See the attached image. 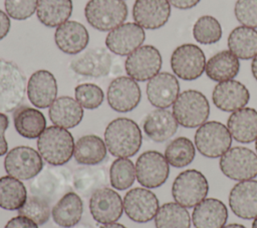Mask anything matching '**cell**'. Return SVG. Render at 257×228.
Returning a JSON list of instances; mask_svg holds the SVG:
<instances>
[{"instance_id":"cell-22","label":"cell","mask_w":257,"mask_h":228,"mask_svg":"<svg viewBox=\"0 0 257 228\" xmlns=\"http://www.w3.org/2000/svg\"><path fill=\"white\" fill-rule=\"evenodd\" d=\"M28 99L36 108L49 107L57 96V83L54 75L48 70L35 71L27 82Z\"/></svg>"},{"instance_id":"cell-16","label":"cell","mask_w":257,"mask_h":228,"mask_svg":"<svg viewBox=\"0 0 257 228\" xmlns=\"http://www.w3.org/2000/svg\"><path fill=\"white\" fill-rule=\"evenodd\" d=\"M145 38L144 28L136 22L122 23L108 32L105 38V46L113 54L127 56L143 45Z\"/></svg>"},{"instance_id":"cell-18","label":"cell","mask_w":257,"mask_h":228,"mask_svg":"<svg viewBox=\"0 0 257 228\" xmlns=\"http://www.w3.org/2000/svg\"><path fill=\"white\" fill-rule=\"evenodd\" d=\"M212 100L219 110L232 113L246 107L250 100V92L240 81L227 80L219 82L214 87Z\"/></svg>"},{"instance_id":"cell-15","label":"cell","mask_w":257,"mask_h":228,"mask_svg":"<svg viewBox=\"0 0 257 228\" xmlns=\"http://www.w3.org/2000/svg\"><path fill=\"white\" fill-rule=\"evenodd\" d=\"M89 211L92 218L100 224L116 222L123 212L122 199L111 188H98L90 195Z\"/></svg>"},{"instance_id":"cell-47","label":"cell","mask_w":257,"mask_h":228,"mask_svg":"<svg viewBox=\"0 0 257 228\" xmlns=\"http://www.w3.org/2000/svg\"><path fill=\"white\" fill-rule=\"evenodd\" d=\"M11 22L6 12L0 10V40L4 39L10 31Z\"/></svg>"},{"instance_id":"cell-39","label":"cell","mask_w":257,"mask_h":228,"mask_svg":"<svg viewBox=\"0 0 257 228\" xmlns=\"http://www.w3.org/2000/svg\"><path fill=\"white\" fill-rule=\"evenodd\" d=\"M136 177V166L128 158H117L109 167V182L116 190H126L133 186Z\"/></svg>"},{"instance_id":"cell-21","label":"cell","mask_w":257,"mask_h":228,"mask_svg":"<svg viewBox=\"0 0 257 228\" xmlns=\"http://www.w3.org/2000/svg\"><path fill=\"white\" fill-rule=\"evenodd\" d=\"M229 206L239 218L250 220L257 217V180L239 181L229 193Z\"/></svg>"},{"instance_id":"cell-8","label":"cell","mask_w":257,"mask_h":228,"mask_svg":"<svg viewBox=\"0 0 257 228\" xmlns=\"http://www.w3.org/2000/svg\"><path fill=\"white\" fill-rule=\"evenodd\" d=\"M221 172L231 180L244 181L257 177V154L243 146L225 152L219 161Z\"/></svg>"},{"instance_id":"cell-40","label":"cell","mask_w":257,"mask_h":228,"mask_svg":"<svg viewBox=\"0 0 257 228\" xmlns=\"http://www.w3.org/2000/svg\"><path fill=\"white\" fill-rule=\"evenodd\" d=\"M194 39L203 45L217 43L222 37V27L217 18L211 15H203L194 23L192 29Z\"/></svg>"},{"instance_id":"cell-42","label":"cell","mask_w":257,"mask_h":228,"mask_svg":"<svg viewBox=\"0 0 257 228\" xmlns=\"http://www.w3.org/2000/svg\"><path fill=\"white\" fill-rule=\"evenodd\" d=\"M74 97L82 108L92 110L101 105L104 94L99 86L93 83H83L75 87Z\"/></svg>"},{"instance_id":"cell-19","label":"cell","mask_w":257,"mask_h":228,"mask_svg":"<svg viewBox=\"0 0 257 228\" xmlns=\"http://www.w3.org/2000/svg\"><path fill=\"white\" fill-rule=\"evenodd\" d=\"M171 15L168 0H136L133 6V18L144 29L156 30L163 27Z\"/></svg>"},{"instance_id":"cell-26","label":"cell","mask_w":257,"mask_h":228,"mask_svg":"<svg viewBox=\"0 0 257 228\" xmlns=\"http://www.w3.org/2000/svg\"><path fill=\"white\" fill-rule=\"evenodd\" d=\"M227 128L232 138L239 142L248 144L257 138V110L244 107L231 113L227 121Z\"/></svg>"},{"instance_id":"cell-37","label":"cell","mask_w":257,"mask_h":228,"mask_svg":"<svg viewBox=\"0 0 257 228\" xmlns=\"http://www.w3.org/2000/svg\"><path fill=\"white\" fill-rule=\"evenodd\" d=\"M196 155L195 144L187 137L173 139L166 147L165 157L168 163L176 168H183L191 164Z\"/></svg>"},{"instance_id":"cell-46","label":"cell","mask_w":257,"mask_h":228,"mask_svg":"<svg viewBox=\"0 0 257 228\" xmlns=\"http://www.w3.org/2000/svg\"><path fill=\"white\" fill-rule=\"evenodd\" d=\"M9 119L5 113L0 112V156L7 154L8 143L5 138V131L8 128Z\"/></svg>"},{"instance_id":"cell-32","label":"cell","mask_w":257,"mask_h":228,"mask_svg":"<svg viewBox=\"0 0 257 228\" xmlns=\"http://www.w3.org/2000/svg\"><path fill=\"white\" fill-rule=\"evenodd\" d=\"M68 177L64 170L47 169L40 172L30 185L33 195L42 197L47 201L53 200L59 193L65 190Z\"/></svg>"},{"instance_id":"cell-44","label":"cell","mask_w":257,"mask_h":228,"mask_svg":"<svg viewBox=\"0 0 257 228\" xmlns=\"http://www.w3.org/2000/svg\"><path fill=\"white\" fill-rule=\"evenodd\" d=\"M39 0H4L7 15L15 20H25L31 17L37 9Z\"/></svg>"},{"instance_id":"cell-45","label":"cell","mask_w":257,"mask_h":228,"mask_svg":"<svg viewBox=\"0 0 257 228\" xmlns=\"http://www.w3.org/2000/svg\"><path fill=\"white\" fill-rule=\"evenodd\" d=\"M4 228H38V225L31 219L18 215L11 218Z\"/></svg>"},{"instance_id":"cell-25","label":"cell","mask_w":257,"mask_h":228,"mask_svg":"<svg viewBox=\"0 0 257 228\" xmlns=\"http://www.w3.org/2000/svg\"><path fill=\"white\" fill-rule=\"evenodd\" d=\"M227 219L228 210L221 200L205 198L194 207L191 220L195 228H222Z\"/></svg>"},{"instance_id":"cell-11","label":"cell","mask_w":257,"mask_h":228,"mask_svg":"<svg viewBox=\"0 0 257 228\" xmlns=\"http://www.w3.org/2000/svg\"><path fill=\"white\" fill-rule=\"evenodd\" d=\"M135 166L137 180L145 188L161 187L170 175V164L159 151L149 150L142 153Z\"/></svg>"},{"instance_id":"cell-1","label":"cell","mask_w":257,"mask_h":228,"mask_svg":"<svg viewBox=\"0 0 257 228\" xmlns=\"http://www.w3.org/2000/svg\"><path fill=\"white\" fill-rule=\"evenodd\" d=\"M104 142L112 156L128 158L139 152L143 135L139 125L134 120L119 117L110 121L106 126Z\"/></svg>"},{"instance_id":"cell-48","label":"cell","mask_w":257,"mask_h":228,"mask_svg":"<svg viewBox=\"0 0 257 228\" xmlns=\"http://www.w3.org/2000/svg\"><path fill=\"white\" fill-rule=\"evenodd\" d=\"M171 6L181 9V10H187L191 9L199 4L201 0H168Z\"/></svg>"},{"instance_id":"cell-49","label":"cell","mask_w":257,"mask_h":228,"mask_svg":"<svg viewBox=\"0 0 257 228\" xmlns=\"http://www.w3.org/2000/svg\"><path fill=\"white\" fill-rule=\"evenodd\" d=\"M251 72L253 77L255 78V80L257 81V55H255V57L252 59V63H251Z\"/></svg>"},{"instance_id":"cell-3","label":"cell","mask_w":257,"mask_h":228,"mask_svg":"<svg viewBox=\"0 0 257 228\" xmlns=\"http://www.w3.org/2000/svg\"><path fill=\"white\" fill-rule=\"evenodd\" d=\"M26 78L14 62L0 59V112L15 111L26 92Z\"/></svg>"},{"instance_id":"cell-53","label":"cell","mask_w":257,"mask_h":228,"mask_svg":"<svg viewBox=\"0 0 257 228\" xmlns=\"http://www.w3.org/2000/svg\"><path fill=\"white\" fill-rule=\"evenodd\" d=\"M255 150H256V153H257V138L255 140Z\"/></svg>"},{"instance_id":"cell-4","label":"cell","mask_w":257,"mask_h":228,"mask_svg":"<svg viewBox=\"0 0 257 228\" xmlns=\"http://www.w3.org/2000/svg\"><path fill=\"white\" fill-rule=\"evenodd\" d=\"M173 114L179 125L185 128H197L207 122L210 104L202 92L194 89L185 90L174 102Z\"/></svg>"},{"instance_id":"cell-27","label":"cell","mask_w":257,"mask_h":228,"mask_svg":"<svg viewBox=\"0 0 257 228\" xmlns=\"http://www.w3.org/2000/svg\"><path fill=\"white\" fill-rule=\"evenodd\" d=\"M48 115L50 121L58 127L70 129L77 126L83 118V108L69 96H61L49 106Z\"/></svg>"},{"instance_id":"cell-28","label":"cell","mask_w":257,"mask_h":228,"mask_svg":"<svg viewBox=\"0 0 257 228\" xmlns=\"http://www.w3.org/2000/svg\"><path fill=\"white\" fill-rule=\"evenodd\" d=\"M83 203L75 192H67L54 204L51 210L52 220L62 228H72L80 221Z\"/></svg>"},{"instance_id":"cell-24","label":"cell","mask_w":257,"mask_h":228,"mask_svg":"<svg viewBox=\"0 0 257 228\" xmlns=\"http://www.w3.org/2000/svg\"><path fill=\"white\" fill-rule=\"evenodd\" d=\"M144 132L154 142L162 143L172 138L179 128L173 112L157 108L151 111L143 123Z\"/></svg>"},{"instance_id":"cell-9","label":"cell","mask_w":257,"mask_h":228,"mask_svg":"<svg viewBox=\"0 0 257 228\" xmlns=\"http://www.w3.org/2000/svg\"><path fill=\"white\" fill-rule=\"evenodd\" d=\"M206 56L196 44L185 43L178 46L171 55L174 75L185 81H193L202 76L206 67Z\"/></svg>"},{"instance_id":"cell-13","label":"cell","mask_w":257,"mask_h":228,"mask_svg":"<svg viewBox=\"0 0 257 228\" xmlns=\"http://www.w3.org/2000/svg\"><path fill=\"white\" fill-rule=\"evenodd\" d=\"M126 216L137 223L153 220L160 208L156 194L147 188L136 187L126 192L122 199Z\"/></svg>"},{"instance_id":"cell-38","label":"cell","mask_w":257,"mask_h":228,"mask_svg":"<svg viewBox=\"0 0 257 228\" xmlns=\"http://www.w3.org/2000/svg\"><path fill=\"white\" fill-rule=\"evenodd\" d=\"M106 183V174L102 168H81L72 177L74 189L81 195L90 196Z\"/></svg>"},{"instance_id":"cell-52","label":"cell","mask_w":257,"mask_h":228,"mask_svg":"<svg viewBox=\"0 0 257 228\" xmlns=\"http://www.w3.org/2000/svg\"><path fill=\"white\" fill-rule=\"evenodd\" d=\"M252 228H257V217H256V218H254V220H253Z\"/></svg>"},{"instance_id":"cell-7","label":"cell","mask_w":257,"mask_h":228,"mask_svg":"<svg viewBox=\"0 0 257 228\" xmlns=\"http://www.w3.org/2000/svg\"><path fill=\"white\" fill-rule=\"evenodd\" d=\"M194 142L200 154L207 158H218L231 148L232 136L225 124L207 121L198 127Z\"/></svg>"},{"instance_id":"cell-17","label":"cell","mask_w":257,"mask_h":228,"mask_svg":"<svg viewBox=\"0 0 257 228\" xmlns=\"http://www.w3.org/2000/svg\"><path fill=\"white\" fill-rule=\"evenodd\" d=\"M111 61L107 48L94 47L74 58L70 62V69L82 76L99 78L108 75Z\"/></svg>"},{"instance_id":"cell-2","label":"cell","mask_w":257,"mask_h":228,"mask_svg":"<svg viewBox=\"0 0 257 228\" xmlns=\"http://www.w3.org/2000/svg\"><path fill=\"white\" fill-rule=\"evenodd\" d=\"M74 139L65 128L49 126L37 140V149L42 159L52 166H61L73 156Z\"/></svg>"},{"instance_id":"cell-6","label":"cell","mask_w":257,"mask_h":228,"mask_svg":"<svg viewBox=\"0 0 257 228\" xmlns=\"http://www.w3.org/2000/svg\"><path fill=\"white\" fill-rule=\"evenodd\" d=\"M209 183L205 175L196 169H187L178 174L172 185L175 202L185 208H193L206 198Z\"/></svg>"},{"instance_id":"cell-12","label":"cell","mask_w":257,"mask_h":228,"mask_svg":"<svg viewBox=\"0 0 257 228\" xmlns=\"http://www.w3.org/2000/svg\"><path fill=\"white\" fill-rule=\"evenodd\" d=\"M162 63V55L155 46L142 45L127 55L124 68L128 77L145 82L160 73Z\"/></svg>"},{"instance_id":"cell-14","label":"cell","mask_w":257,"mask_h":228,"mask_svg":"<svg viewBox=\"0 0 257 228\" xmlns=\"http://www.w3.org/2000/svg\"><path fill=\"white\" fill-rule=\"evenodd\" d=\"M141 88L137 81L131 77H116L107 87V103L116 112L126 113L134 110L141 102Z\"/></svg>"},{"instance_id":"cell-23","label":"cell","mask_w":257,"mask_h":228,"mask_svg":"<svg viewBox=\"0 0 257 228\" xmlns=\"http://www.w3.org/2000/svg\"><path fill=\"white\" fill-rule=\"evenodd\" d=\"M54 40L59 50L68 55H76L87 46L89 35L83 24L68 20L56 27Z\"/></svg>"},{"instance_id":"cell-5","label":"cell","mask_w":257,"mask_h":228,"mask_svg":"<svg viewBox=\"0 0 257 228\" xmlns=\"http://www.w3.org/2000/svg\"><path fill=\"white\" fill-rule=\"evenodd\" d=\"M84 16L94 29L111 31L124 23L127 6L123 0H89L84 7Z\"/></svg>"},{"instance_id":"cell-41","label":"cell","mask_w":257,"mask_h":228,"mask_svg":"<svg viewBox=\"0 0 257 228\" xmlns=\"http://www.w3.org/2000/svg\"><path fill=\"white\" fill-rule=\"evenodd\" d=\"M17 211L18 215L31 219L38 226L45 224L51 215L49 201L35 195L27 197L25 203Z\"/></svg>"},{"instance_id":"cell-51","label":"cell","mask_w":257,"mask_h":228,"mask_svg":"<svg viewBox=\"0 0 257 228\" xmlns=\"http://www.w3.org/2000/svg\"><path fill=\"white\" fill-rule=\"evenodd\" d=\"M222 228H246V227L239 223H231L228 225H224Z\"/></svg>"},{"instance_id":"cell-43","label":"cell","mask_w":257,"mask_h":228,"mask_svg":"<svg viewBox=\"0 0 257 228\" xmlns=\"http://www.w3.org/2000/svg\"><path fill=\"white\" fill-rule=\"evenodd\" d=\"M234 14L242 26L257 28V0H237Z\"/></svg>"},{"instance_id":"cell-20","label":"cell","mask_w":257,"mask_h":228,"mask_svg":"<svg viewBox=\"0 0 257 228\" xmlns=\"http://www.w3.org/2000/svg\"><path fill=\"white\" fill-rule=\"evenodd\" d=\"M147 97L156 108L167 109L174 104L180 94L177 77L169 72H160L147 84Z\"/></svg>"},{"instance_id":"cell-36","label":"cell","mask_w":257,"mask_h":228,"mask_svg":"<svg viewBox=\"0 0 257 228\" xmlns=\"http://www.w3.org/2000/svg\"><path fill=\"white\" fill-rule=\"evenodd\" d=\"M156 228H190L191 217L184 206L177 202L163 204L155 216Z\"/></svg>"},{"instance_id":"cell-33","label":"cell","mask_w":257,"mask_h":228,"mask_svg":"<svg viewBox=\"0 0 257 228\" xmlns=\"http://www.w3.org/2000/svg\"><path fill=\"white\" fill-rule=\"evenodd\" d=\"M227 44L229 50L239 60L253 59L257 55V30L238 26L230 32Z\"/></svg>"},{"instance_id":"cell-30","label":"cell","mask_w":257,"mask_h":228,"mask_svg":"<svg viewBox=\"0 0 257 228\" xmlns=\"http://www.w3.org/2000/svg\"><path fill=\"white\" fill-rule=\"evenodd\" d=\"M240 70L239 59L230 51L222 50L214 54L207 62L205 73L215 82H223L234 79Z\"/></svg>"},{"instance_id":"cell-34","label":"cell","mask_w":257,"mask_h":228,"mask_svg":"<svg viewBox=\"0 0 257 228\" xmlns=\"http://www.w3.org/2000/svg\"><path fill=\"white\" fill-rule=\"evenodd\" d=\"M72 13V0H39L36 15L47 27H58L68 21Z\"/></svg>"},{"instance_id":"cell-35","label":"cell","mask_w":257,"mask_h":228,"mask_svg":"<svg viewBox=\"0 0 257 228\" xmlns=\"http://www.w3.org/2000/svg\"><path fill=\"white\" fill-rule=\"evenodd\" d=\"M27 199V190L24 184L10 176L0 177V207L5 210H18Z\"/></svg>"},{"instance_id":"cell-10","label":"cell","mask_w":257,"mask_h":228,"mask_svg":"<svg viewBox=\"0 0 257 228\" xmlns=\"http://www.w3.org/2000/svg\"><path fill=\"white\" fill-rule=\"evenodd\" d=\"M4 169L8 175L20 181L30 180L42 171L43 159L34 148L17 146L7 152Z\"/></svg>"},{"instance_id":"cell-31","label":"cell","mask_w":257,"mask_h":228,"mask_svg":"<svg viewBox=\"0 0 257 228\" xmlns=\"http://www.w3.org/2000/svg\"><path fill=\"white\" fill-rule=\"evenodd\" d=\"M107 153L105 142L97 135L81 136L74 144L73 157L76 163L93 166L101 163Z\"/></svg>"},{"instance_id":"cell-50","label":"cell","mask_w":257,"mask_h":228,"mask_svg":"<svg viewBox=\"0 0 257 228\" xmlns=\"http://www.w3.org/2000/svg\"><path fill=\"white\" fill-rule=\"evenodd\" d=\"M100 228H126L124 225L120 224V223H116V222H113V223H108V224H103Z\"/></svg>"},{"instance_id":"cell-29","label":"cell","mask_w":257,"mask_h":228,"mask_svg":"<svg viewBox=\"0 0 257 228\" xmlns=\"http://www.w3.org/2000/svg\"><path fill=\"white\" fill-rule=\"evenodd\" d=\"M13 123L18 134L27 139L38 138L46 129L43 113L29 106H19L14 111Z\"/></svg>"}]
</instances>
